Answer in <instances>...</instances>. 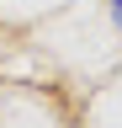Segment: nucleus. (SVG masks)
<instances>
[{"label":"nucleus","instance_id":"nucleus-1","mask_svg":"<svg viewBox=\"0 0 122 128\" xmlns=\"http://www.w3.org/2000/svg\"><path fill=\"white\" fill-rule=\"evenodd\" d=\"M112 16H117V22H122V0H112Z\"/></svg>","mask_w":122,"mask_h":128}]
</instances>
